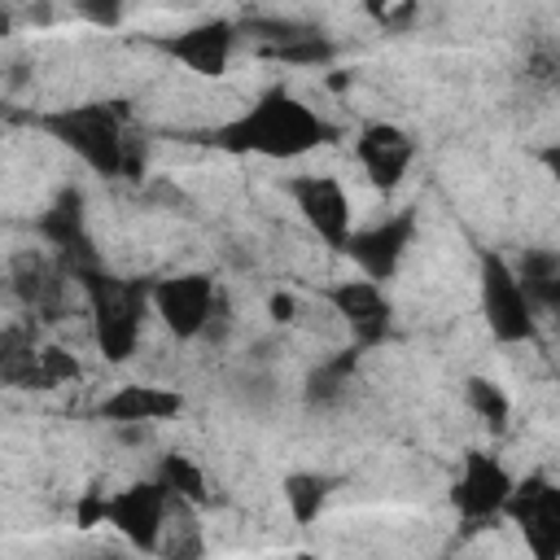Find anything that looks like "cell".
Here are the masks:
<instances>
[{"instance_id":"1","label":"cell","mask_w":560,"mask_h":560,"mask_svg":"<svg viewBox=\"0 0 560 560\" xmlns=\"http://www.w3.org/2000/svg\"><path fill=\"white\" fill-rule=\"evenodd\" d=\"M341 131L311 109L306 101H298L289 88H267L254 105H245L236 118H228L223 127L206 131V144L228 149V153H258V158H302L319 144H332Z\"/></svg>"},{"instance_id":"2","label":"cell","mask_w":560,"mask_h":560,"mask_svg":"<svg viewBox=\"0 0 560 560\" xmlns=\"http://www.w3.org/2000/svg\"><path fill=\"white\" fill-rule=\"evenodd\" d=\"M83 298H88V319H92V337L105 354V363H127L140 350L144 337V311L153 306V284L144 280H118L109 271L83 267L74 271Z\"/></svg>"},{"instance_id":"3","label":"cell","mask_w":560,"mask_h":560,"mask_svg":"<svg viewBox=\"0 0 560 560\" xmlns=\"http://www.w3.org/2000/svg\"><path fill=\"white\" fill-rule=\"evenodd\" d=\"M35 127L48 131L52 140H61L83 166H92L105 179L136 171L131 136H127L122 114L114 105H66L57 114H39Z\"/></svg>"},{"instance_id":"4","label":"cell","mask_w":560,"mask_h":560,"mask_svg":"<svg viewBox=\"0 0 560 560\" xmlns=\"http://www.w3.org/2000/svg\"><path fill=\"white\" fill-rule=\"evenodd\" d=\"M481 315L499 346L538 341V306L516 267L499 254H481Z\"/></svg>"},{"instance_id":"5","label":"cell","mask_w":560,"mask_h":560,"mask_svg":"<svg viewBox=\"0 0 560 560\" xmlns=\"http://www.w3.org/2000/svg\"><path fill=\"white\" fill-rule=\"evenodd\" d=\"M171 516H175V494L158 477L131 481V486H122V490H114L105 499V525H114L122 534V542L131 551H140V556H158L162 551Z\"/></svg>"},{"instance_id":"6","label":"cell","mask_w":560,"mask_h":560,"mask_svg":"<svg viewBox=\"0 0 560 560\" xmlns=\"http://www.w3.org/2000/svg\"><path fill=\"white\" fill-rule=\"evenodd\" d=\"M289 197H293L302 223L328 249H346V241L354 236V201L337 175H293Z\"/></svg>"},{"instance_id":"7","label":"cell","mask_w":560,"mask_h":560,"mask_svg":"<svg viewBox=\"0 0 560 560\" xmlns=\"http://www.w3.org/2000/svg\"><path fill=\"white\" fill-rule=\"evenodd\" d=\"M153 311L179 341H192L219 315V289L206 271H179L153 284Z\"/></svg>"},{"instance_id":"8","label":"cell","mask_w":560,"mask_h":560,"mask_svg":"<svg viewBox=\"0 0 560 560\" xmlns=\"http://www.w3.org/2000/svg\"><path fill=\"white\" fill-rule=\"evenodd\" d=\"M512 490H516V481L494 455L468 451L459 459V477L451 481V503L468 525H477V521L503 516L508 503H512Z\"/></svg>"},{"instance_id":"9","label":"cell","mask_w":560,"mask_h":560,"mask_svg":"<svg viewBox=\"0 0 560 560\" xmlns=\"http://www.w3.org/2000/svg\"><path fill=\"white\" fill-rule=\"evenodd\" d=\"M512 525L521 529L534 560H560V486L547 477H525L508 503Z\"/></svg>"},{"instance_id":"10","label":"cell","mask_w":560,"mask_h":560,"mask_svg":"<svg viewBox=\"0 0 560 560\" xmlns=\"http://www.w3.org/2000/svg\"><path fill=\"white\" fill-rule=\"evenodd\" d=\"M411 236H416V214L411 210H398V214H385V219H376L368 228H354V236L346 241L341 254H350V262L359 267V276L385 284L398 271Z\"/></svg>"},{"instance_id":"11","label":"cell","mask_w":560,"mask_h":560,"mask_svg":"<svg viewBox=\"0 0 560 560\" xmlns=\"http://www.w3.org/2000/svg\"><path fill=\"white\" fill-rule=\"evenodd\" d=\"M319 298L332 306V315L350 328V337H354L359 346L385 341L389 319H394V306H389V298H385V284H376V280H368V276H354V280H332Z\"/></svg>"},{"instance_id":"12","label":"cell","mask_w":560,"mask_h":560,"mask_svg":"<svg viewBox=\"0 0 560 560\" xmlns=\"http://www.w3.org/2000/svg\"><path fill=\"white\" fill-rule=\"evenodd\" d=\"M416 153H420L416 140L398 122H368L354 140V162L376 192H394L407 179Z\"/></svg>"},{"instance_id":"13","label":"cell","mask_w":560,"mask_h":560,"mask_svg":"<svg viewBox=\"0 0 560 560\" xmlns=\"http://www.w3.org/2000/svg\"><path fill=\"white\" fill-rule=\"evenodd\" d=\"M153 44L166 57H175L179 66H188L192 74H223L232 61V48H236V26L228 18H206L175 35H158Z\"/></svg>"},{"instance_id":"14","label":"cell","mask_w":560,"mask_h":560,"mask_svg":"<svg viewBox=\"0 0 560 560\" xmlns=\"http://www.w3.org/2000/svg\"><path fill=\"white\" fill-rule=\"evenodd\" d=\"M39 236L66 258L70 276L83 271V267H96V254H92V241H88V214H83V192L79 188H57V197L48 201V210L39 214Z\"/></svg>"},{"instance_id":"15","label":"cell","mask_w":560,"mask_h":560,"mask_svg":"<svg viewBox=\"0 0 560 560\" xmlns=\"http://www.w3.org/2000/svg\"><path fill=\"white\" fill-rule=\"evenodd\" d=\"M184 411V394L179 389H166V385H144V381H131V385H118L109 398H101L96 416L109 420V424H162V420H175Z\"/></svg>"},{"instance_id":"16","label":"cell","mask_w":560,"mask_h":560,"mask_svg":"<svg viewBox=\"0 0 560 560\" xmlns=\"http://www.w3.org/2000/svg\"><path fill=\"white\" fill-rule=\"evenodd\" d=\"M158 481H162L179 503H188V508H206V503H210V477H206V468H201L192 455H179V451L162 455Z\"/></svg>"},{"instance_id":"17","label":"cell","mask_w":560,"mask_h":560,"mask_svg":"<svg viewBox=\"0 0 560 560\" xmlns=\"http://www.w3.org/2000/svg\"><path fill=\"white\" fill-rule=\"evenodd\" d=\"M280 494H284V508H289L293 525H315V516L324 512V503L332 494V481L324 472H289Z\"/></svg>"},{"instance_id":"18","label":"cell","mask_w":560,"mask_h":560,"mask_svg":"<svg viewBox=\"0 0 560 560\" xmlns=\"http://www.w3.org/2000/svg\"><path fill=\"white\" fill-rule=\"evenodd\" d=\"M464 398H468L472 416H477L490 433H503V429H508V420H512V398L503 394L499 381H490V376H468V381H464Z\"/></svg>"},{"instance_id":"19","label":"cell","mask_w":560,"mask_h":560,"mask_svg":"<svg viewBox=\"0 0 560 560\" xmlns=\"http://www.w3.org/2000/svg\"><path fill=\"white\" fill-rule=\"evenodd\" d=\"M158 556L162 560H201V529L192 521H179L175 525V516H171V529H166Z\"/></svg>"},{"instance_id":"20","label":"cell","mask_w":560,"mask_h":560,"mask_svg":"<svg viewBox=\"0 0 560 560\" xmlns=\"http://www.w3.org/2000/svg\"><path fill=\"white\" fill-rule=\"evenodd\" d=\"M267 311H271V319H276V324H289V319H293V311H298V302H293L289 293H276V298L267 302Z\"/></svg>"},{"instance_id":"21","label":"cell","mask_w":560,"mask_h":560,"mask_svg":"<svg viewBox=\"0 0 560 560\" xmlns=\"http://www.w3.org/2000/svg\"><path fill=\"white\" fill-rule=\"evenodd\" d=\"M538 162L560 179V140H556V144H547V149H538Z\"/></svg>"},{"instance_id":"22","label":"cell","mask_w":560,"mask_h":560,"mask_svg":"<svg viewBox=\"0 0 560 560\" xmlns=\"http://www.w3.org/2000/svg\"><path fill=\"white\" fill-rule=\"evenodd\" d=\"M88 560H127V556H118V551H92Z\"/></svg>"},{"instance_id":"23","label":"cell","mask_w":560,"mask_h":560,"mask_svg":"<svg viewBox=\"0 0 560 560\" xmlns=\"http://www.w3.org/2000/svg\"><path fill=\"white\" fill-rule=\"evenodd\" d=\"M298 560H315V556H311V551H302V556H298Z\"/></svg>"}]
</instances>
